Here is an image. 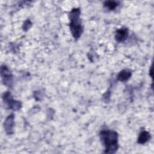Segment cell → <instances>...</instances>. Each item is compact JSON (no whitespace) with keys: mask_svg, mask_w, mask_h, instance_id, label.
Wrapping results in <instances>:
<instances>
[{"mask_svg":"<svg viewBox=\"0 0 154 154\" xmlns=\"http://www.w3.org/2000/svg\"><path fill=\"white\" fill-rule=\"evenodd\" d=\"M100 136V140L105 147V153H115L119 147L117 132L111 130H103L101 131Z\"/></svg>","mask_w":154,"mask_h":154,"instance_id":"1","label":"cell"},{"mask_svg":"<svg viewBox=\"0 0 154 154\" xmlns=\"http://www.w3.org/2000/svg\"><path fill=\"white\" fill-rule=\"evenodd\" d=\"M79 16L80 11L78 8L73 9L69 14V18L70 20V28L73 36L76 39L78 38L82 32Z\"/></svg>","mask_w":154,"mask_h":154,"instance_id":"2","label":"cell"},{"mask_svg":"<svg viewBox=\"0 0 154 154\" xmlns=\"http://www.w3.org/2000/svg\"><path fill=\"white\" fill-rule=\"evenodd\" d=\"M3 100H4V102L7 104L9 108L10 109L16 110V109H18L20 106V102L16 100H14L11 96L10 93L9 92H7L4 94Z\"/></svg>","mask_w":154,"mask_h":154,"instance_id":"3","label":"cell"},{"mask_svg":"<svg viewBox=\"0 0 154 154\" xmlns=\"http://www.w3.org/2000/svg\"><path fill=\"white\" fill-rule=\"evenodd\" d=\"M1 74L4 84L10 85V83L12 82V75L9 69L5 66H1Z\"/></svg>","mask_w":154,"mask_h":154,"instance_id":"4","label":"cell"},{"mask_svg":"<svg viewBox=\"0 0 154 154\" xmlns=\"http://www.w3.org/2000/svg\"><path fill=\"white\" fill-rule=\"evenodd\" d=\"M128 36V29L125 28H122L118 29L115 35L116 40L119 42L125 41Z\"/></svg>","mask_w":154,"mask_h":154,"instance_id":"5","label":"cell"},{"mask_svg":"<svg viewBox=\"0 0 154 154\" xmlns=\"http://www.w3.org/2000/svg\"><path fill=\"white\" fill-rule=\"evenodd\" d=\"M14 116L13 114H11L6 119L4 122V129H5V131L8 134H11L13 131V125H14Z\"/></svg>","mask_w":154,"mask_h":154,"instance_id":"6","label":"cell"},{"mask_svg":"<svg viewBox=\"0 0 154 154\" xmlns=\"http://www.w3.org/2000/svg\"><path fill=\"white\" fill-rule=\"evenodd\" d=\"M131 75V73L129 71L127 70H123L119 73V74L117 76V78L119 81H127L130 78Z\"/></svg>","mask_w":154,"mask_h":154,"instance_id":"7","label":"cell"},{"mask_svg":"<svg viewBox=\"0 0 154 154\" xmlns=\"http://www.w3.org/2000/svg\"><path fill=\"white\" fill-rule=\"evenodd\" d=\"M149 138H150V134L146 131H143L140 134L138 138V142L139 143L143 144V143H145L146 141H147Z\"/></svg>","mask_w":154,"mask_h":154,"instance_id":"8","label":"cell"},{"mask_svg":"<svg viewBox=\"0 0 154 154\" xmlns=\"http://www.w3.org/2000/svg\"><path fill=\"white\" fill-rule=\"evenodd\" d=\"M105 7H107L109 10H113L118 5V2L116 1H106L104 2Z\"/></svg>","mask_w":154,"mask_h":154,"instance_id":"9","label":"cell"}]
</instances>
